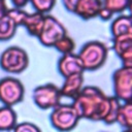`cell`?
<instances>
[{
	"mask_svg": "<svg viewBox=\"0 0 132 132\" xmlns=\"http://www.w3.org/2000/svg\"><path fill=\"white\" fill-rule=\"evenodd\" d=\"M72 105L80 119L112 125L117 123L121 103L114 96H106L98 87L86 86L73 99Z\"/></svg>",
	"mask_w": 132,
	"mask_h": 132,
	"instance_id": "cell-1",
	"label": "cell"
},
{
	"mask_svg": "<svg viewBox=\"0 0 132 132\" xmlns=\"http://www.w3.org/2000/svg\"><path fill=\"white\" fill-rule=\"evenodd\" d=\"M77 56L85 70L95 71L105 64L108 57V48L101 41L91 40L80 47Z\"/></svg>",
	"mask_w": 132,
	"mask_h": 132,
	"instance_id": "cell-2",
	"label": "cell"
},
{
	"mask_svg": "<svg viewBox=\"0 0 132 132\" xmlns=\"http://www.w3.org/2000/svg\"><path fill=\"white\" fill-rule=\"evenodd\" d=\"M29 56L27 52L18 46L11 45L2 52L0 55V67L9 74H20L29 66Z\"/></svg>",
	"mask_w": 132,
	"mask_h": 132,
	"instance_id": "cell-3",
	"label": "cell"
},
{
	"mask_svg": "<svg viewBox=\"0 0 132 132\" xmlns=\"http://www.w3.org/2000/svg\"><path fill=\"white\" fill-rule=\"evenodd\" d=\"M80 118L72 104H59L52 109L50 122L59 132H70L73 130Z\"/></svg>",
	"mask_w": 132,
	"mask_h": 132,
	"instance_id": "cell-4",
	"label": "cell"
},
{
	"mask_svg": "<svg viewBox=\"0 0 132 132\" xmlns=\"http://www.w3.org/2000/svg\"><path fill=\"white\" fill-rule=\"evenodd\" d=\"M25 87L23 82L13 76H5L0 79V102L6 106H13L23 101Z\"/></svg>",
	"mask_w": 132,
	"mask_h": 132,
	"instance_id": "cell-5",
	"label": "cell"
},
{
	"mask_svg": "<svg viewBox=\"0 0 132 132\" xmlns=\"http://www.w3.org/2000/svg\"><path fill=\"white\" fill-rule=\"evenodd\" d=\"M27 11L23 8H7L4 14L0 16V41L10 40L16 32L18 27L23 25L27 15Z\"/></svg>",
	"mask_w": 132,
	"mask_h": 132,
	"instance_id": "cell-6",
	"label": "cell"
},
{
	"mask_svg": "<svg viewBox=\"0 0 132 132\" xmlns=\"http://www.w3.org/2000/svg\"><path fill=\"white\" fill-rule=\"evenodd\" d=\"M60 88L55 84H44L36 87L32 93V99L35 105L40 109H53L61 103Z\"/></svg>",
	"mask_w": 132,
	"mask_h": 132,
	"instance_id": "cell-7",
	"label": "cell"
},
{
	"mask_svg": "<svg viewBox=\"0 0 132 132\" xmlns=\"http://www.w3.org/2000/svg\"><path fill=\"white\" fill-rule=\"evenodd\" d=\"M66 34V28L58 19H56L54 15L45 14L43 27L37 38L42 45L54 47V45Z\"/></svg>",
	"mask_w": 132,
	"mask_h": 132,
	"instance_id": "cell-8",
	"label": "cell"
},
{
	"mask_svg": "<svg viewBox=\"0 0 132 132\" xmlns=\"http://www.w3.org/2000/svg\"><path fill=\"white\" fill-rule=\"evenodd\" d=\"M114 97L123 102L132 100V68L122 66L112 73Z\"/></svg>",
	"mask_w": 132,
	"mask_h": 132,
	"instance_id": "cell-9",
	"label": "cell"
},
{
	"mask_svg": "<svg viewBox=\"0 0 132 132\" xmlns=\"http://www.w3.org/2000/svg\"><path fill=\"white\" fill-rule=\"evenodd\" d=\"M58 71L65 78L73 74L84 73L85 69L77 54L71 53L61 56L58 61Z\"/></svg>",
	"mask_w": 132,
	"mask_h": 132,
	"instance_id": "cell-10",
	"label": "cell"
},
{
	"mask_svg": "<svg viewBox=\"0 0 132 132\" xmlns=\"http://www.w3.org/2000/svg\"><path fill=\"white\" fill-rule=\"evenodd\" d=\"M102 9L101 0H78L73 13L81 20L88 21L98 18Z\"/></svg>",
	"mask_w": 132,
	"mask_h": 132,
	"instance_id": "cell-11",
	"label": "cell"
},
{
	"mask_svg": "<svg viewBox=\"0 0 132 132\" xmlns=\"http://www.w3.org/2000/svg\"><path fill=\"white\" fill-rule=\"evenodd\" d=\"M84 82H85L84 73H77L65 77L60 88L62 97H66L73 100L84 88Z\"/></svg>",
	"mask_w": 132,
	"mask_h": 132,
	"instance_id": "cell-12",
	"label": "cell"
},
{
	"mask_svg": "<svg viewBox=\"0 0 132 132\" xmlns=\"http://www.w3.org/2000/svg\"><path fill=\"white\" fill-rule=\"evenodd\" d=\"M101 2L102 9L99 18L103 21H108L113 16V14L121 13L128 9L130 0H101Z\"/></svg>",
	"mask_w": 132,
	"mask_h": 132,
	"instance_id": "cell-13",
	"label": "cell"
},
{
	"mask_svg": "<svg viewBox=\"0 0 132 132\" xmlns=\"http://www.w3.org/2000/svg\"><path fill=\"white\" fill-rule=\"evenodd\" d=\"M44 16L45 14L34 11L32 13H27L24 22H23V27L26 28L27 32L34 37H38V35L41 32V29L43 27L44 23Z\"/></svg>",
	"mask_w": 132,
	"mask_h": 132,
	"instance_id": "cell-14",
	"label": "cell"
},
{
	"mask_svg": "<svg viewBox=\"0 0 132 132\" xmlns=\"http://www.w3.org/2000/svg\"><path fill=\"white\" fill-rule=\"evenodd\" d=\"M110 32L112 38L132 34V18L126 14H120L112 21L110 25Z\"/></svg>",
	"mask_w": 132,
	"mask_h": 132,
	"instance_id": "cell-15",
	"label": "cell"
},
{
	"mask_svg": "<svg viewBox=\"0 0 132 132\" xmlns=\"http://www.w3.org/2000/svg\"><path fill=\"white\" fill-rule=\"evenodd\" d=\"M18 124V116L11 106L3 105L0 107V132L12 131Z\"/></svg>",
	"mask_w": 132,
	"mask_h": 132,
	"instance_id": "cell-16",
	"label": "cell"
},
{
	"mask_svg": "<svg viewBox=\"0 0 132 132\" xmlns=\"http://www.w3.org/2000/svg\"><path fill=\"white\" fill-rule=\"evenodd\" d=\"M117 123L125 129H132V100L123 102L120 105Z\"/></svg>",
	"mask_w": 132,
	"mask_h": 132,
	"instance_id": "cell-17",
	"label": "cell"
},
{
	"mask_svg": "<svg viewBox=\"0 0 132 132\" xmlns=\"http://www.w3.org/2000/svg\"><path fill=\"white\" fill-rule=\"evenodd\" d=\"M54 48H56L62 55L71 54L75 48V42L68 34H66L54 45Z\"/></svg>",
	"mask_w": 132,
	"mask_h": 132,
	"instance_id": "cell-18",
	"label": "cell"
},
{
	"mask_svg": "<svg viewBox=\"0 0 132 132\" xmlns=\"http://www.w3.org/2000/svg\"><path fill=\"white\" fill-rule=\"evenodd\" d=\"M35 11L47 14L56 5L57 0H29Z\"/></svg>",
	"mask_w": 132,
	"mask_h": 132,
	"instance_id": "cell-19",
	"label": "cell"
},
{
	"mask_svg": "<svg viewBox=\"0 0 132 132\" xmlns=\"http://www.w3.org/2000/svg\"><path fill=\"white\" fill-rule=\"evenodd\" d=\"M12 132H41V130L37 125L31 122H22L14 126Z\"/></svg>",
	"mask_w": 132,
	"mask_h": 132,
	"instance_id": "cell-20",
	"label": "cell"
},
{
	"mask_svg": "<svg viewBox=\"0 0 132 132\" xmlns=\"http://www.w3.org/2000/svg\"><path fill=\"white\" fill-rule=\"evenodd\" d=\"M118 57L120 58V60L122 62V66L132 68V47L126 48L125 51L120 53L118 55Z\"/></svg>",
	"mask_w": 132,
	"mask_h": 132,
	"instance_id": "cell-21",
	"label": "cell"
},
{
	"mask_svg": "<svg viewBox=\"0 0 132 132\" xmlns=\"http://www.w3.org/2000/svg\"><path fill=\"white\" fill-rule=\"evenodd\" d=\"M77 2H78V0H62V3L64 5L65 9L72 13H73V10H74Z\"/></svg>",
	"mask_w": 132,
	"mask_h": 132,
	"instance_id": "cell-22",
	"label": "cell"
},
{
	"mask_svg": "<svg viewBox=\"0 0 132 132\" xmlns=\"http://www.w3.org/2000/svg\"><path fill=\"white\" fill-rule=\"evenodd\" d=\"M13 7H16V8H24L28 3H29V0H10Z\"/></svg>",
	"mask_w": 132,
	"mask_h": 132,
	"instance_id": "cell-23",
	"label": "cell"
},
{
	"mask_svg": "<svg viewBox=\"0 0 132 132\" xmlns=\"http://www.w3.org/2000/svg\"><path fill=\"white\" fill-rule=\"evenodd\" d=\"M7 8L8 7H7V4H6V0H0V16L5 13Z\"/></svg>",
	"mask_w": 132,
	"mask_h": 132,
	"instance_id": "cell-24",
	"label": "cell"
},
{
	"mask_svg": "<svg viewBox=\"0 0 132 132\" xmlns=\"http://www.w3.org/2000/svg\"><path fill=\"white\" fill-rule=\"evenodd\" d=\"M128 9H129V12H130V16L132 18V1H130L129 6H128Z\"/></svg>",
	"mask_w": 132,
	"mask_h": 132,
	"instance_id": "cell-25",
	"label": "cell"
},
{
	"mask_svg": "<svg viewBox=\"0 0 132 132\" xmlns=\"http://www.w3.org/2000/svg\"><path fill=\"white\" fill-rule=\"evenodd\" d=\"M123 132H132V129H125Z\"/></svg>",
	"mask_w": 132,
	"mask_h": 132,
	"instance_id": "cell-26",
	"label": "cell"
}]
</instances>
